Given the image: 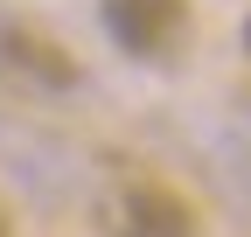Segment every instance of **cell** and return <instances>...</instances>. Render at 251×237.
Segmentation results:
<instances>
[{
  "instance_id": "6da1fadb",
  "label": "cell",
  "mask_w": 251,
  "mask_h": 237,
  "mask_svg": "<svg viewBox=\"0 0 251 237\" xmlns=\"http://www.w3.org/2000/svg\"><path fill=\"white\" fill-rule=\"evenodd\" d=\"M98 237H202V210L153 167H112L91 189Z\"/></svg>"
},
{
  "instance_id": "7a4b0ae2",
  "label": "cell",
  "mask_w": 251,
  "mask_h": 237,
  "mask_svg": "<svg viewBox=\"0 0 251 237\" xmlns=\"http://www.w3.org/2000/svg\"><path fill=\"white\" fill-rule=\"evenodd\" d=\"M105 35L140 56V63H168L188 42V0H105Z\"/></svg>"
},
{
  "instance_id": "3957f363",
  "label": "cell",
  "mask_w": 251,
  "mask_h": 237,
  "mask_svg": "<svg viewBox=\"0 0 251 237\" xmlns=\"http://www.w3.org/2000/svg\"><path fill=\"white\" fill-rule=\"evenodd\" d=\"M0 70L14 84H35V91H70L77 84V56L56 35H42L35 21H0Z\"/></svg>"
},
{
  "instance_id": "277c9868",
  "label": "cell",
  "mask_w": 251,
  "mask_h": 237,
  "mask_svg": "<svg viewBox=\"0 0 251 237\" xmlns=\"http://www.w3.org/2000/svg\"><path fill=\"white\" fill-rule=\"evenodd\" d=\"M0 237H14V216H7V202H0Z\"/></svg>"
},
{
  "instance_id": "5b68a950",
  "label": "cell",
  "mask_w": 251,
  "mask_h": 237,
  "mask_svg": "<svg viewBox=\"0 0 251 237\" xmlns=\"http://www.w3.org/2000/svg\"><path fill=\"white\" fill-rule=\"evenodd\" d=\"M244 49H251V21H244Z\"/></svg>"
}]
</instances>
